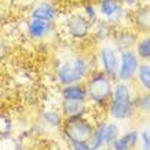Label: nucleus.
<instances>
[{"label": "nucleus", "instance_id": "nucleus-24", "mask_svg": "<svg viewBox=\"0 0 150 150\" xmlns=\"http://www.w3.org/2000/svg\"><path fill=\"white\" fill-rule=\"evenodd\" d=\"M11 130H12V122L10 119V116L0 112V139L10 137Z\"/></svg>", "mask_w": 150, "mask_h": 150}, {"label": "nucleus", "instance_id": "nucleus-23", "mask_svg": "<svg viewBox=\"0 0 150 150\" xmlns=\"http://www.w3.org/2000/svg\"><path fill=\"white\" fill-rule=\"evenodd\" d=\"M123 141L128 145L131 150H135L139 146V131L138 130H127L124 134L120 135Z\"/></svg>", "mask_w": 150, "mask_h": 150}, {"label": "nucleus", "instance_id": "nucleus-11", "mask_svg": "<svg viewBox=\"0 0 150 150\" xmlns=\"http://www.w3.org/2000/svg\"><path fill=\"white\" fill-rule=\"evenodd\" d=\"M138 40H139L138 33L135 32L130 25H126V26L116 28L113 36L111 38V42L120 53V52L134 49L137 42H138Z\"/></svg>", "mask_w": 150, "mask_h": 150}, {"label": "nucleus", "instance_id": "nucleus-21", "mask_svg": "<svg viewBox=\"0 0 150 150\" xmlns=\"http://www.w3.org/2000/svg\"><path fill=\"white\" fill-rule=\"evenodd\" d=\"M122 135L120 131V126L117 123L112 120V122H107V128H105V146L111 147L115 143V141Z\"/></svg>", "mask_w": 150, "mask_h": 150}, {"label": "nucleus", "instance_id": "nucleus-8", "mask_svg": "<svg viewBox=\"0 0 150 150\" xmlns=\"http://www.w3.org/2000/svg\"><path fill=\"white\" fill-rule=\"evenodd\" d=\"M29 18L57 23L62 18V10L55 0H34L29 10Z\"/></svg>", "mask_w": 150, "mask_h": 150}, {"label": "nucleus", "instance_id": "nucleus-28", "mask_svg": "<svg viewBox=\"0 0 150 150\" xmlns=\"http://www.w3.org/2000/svg\"><path fill=\"white\" fill-rule=\"evenodd\" d=\"M71 150H94L91 147L90 142H70Z\"/></svg>", "mask_w": 150, "mask_h": 150}, {"label": "nucleus", "instance_id": "nucleus-19", "mask_svg": "<svg viewBox=\"0 0 150 150\" xmlns=\"http://www.w3.org/2000/svg\"><path fill=\"white\" fill-rule=\"evenodd\" d=\"M141 62H150V34H142L134 48Z\"/></svg>", "mask_w": 150, "mask_h": 150}, {"label": "nucleus", "instance_id": "nucleus-29", "mask_svg": "<svg viewBox=\"0 0 150 150\" xmlns=\"http://www.w3.org/2000/svg\"><path fill=\"white\" fill-rule=\"evenodd\" d=\"M4 21H6V15H4V12H3V10L0 8V28L4 25Z\"/></svg>", "mask_w": 150, "mask_h": 150}, {"label": "nucleus", "instance_id": "nucleus-17", "mask_svg": "<svg viewBox=\"0 0 150 150\" xmlns=\"http://www.w3.org/2000/svg\"><path fill=\"white\" fill-rule=\"evenodd\" d=\"M134 82L142 91H150V62H141Z\"/></svg>", "mask_w": 150, "mask_h": 150}, {"label": "nucleus", "instance_id": "nucleus-16", "mask_svg": "<svg viewBox=\"0 0 150 150\" xmlns=\"http://www.w3.org/2000/svg\"><path fill=\"white\" fill-rule=\"evenodd\" d=\"M40 119L42 124L51 128H56V130H60L64 122L63 115L60 113L59 109H42L40 113Z\"/></svg>", "mask_w": 150, "mask_h": 150}, {"label": "nucleus", "instance_id": "nucleus-6", "mask_svg": "<svg viewBox=\"0 0 150 150\" xmlns=\"http://www.w3.org/2000/svg\"><path fill=\"white\" fill-rule=\"evenodd\" d=\"M94 59L97 68L105 72L109 78L116 81L119 68V51L112 45L111 41L97 44Z\"/></svg>", "mask_w": 150, "mask_h": 150}, {"label": "nucleus", "instance_id": "nucleus-20", "mask_svg": "<svg viewBox=\"0 0 150 150\" xmlns=\"http://www.w3.org/2000/svg\"><path fill=\"white\" fill-rule=\"evenodd\" d=\"M78 8L82 11V14L86 16L87 19L90 21L91 23H94V22H97V21L100 19L96 0H86V1H83V3L81 4Z\"/></svg>", "mask_w": 150, "mask_h": 150}, {"label": "nucleus", "instance_id": "nucleus-10", "mask_svg": "<svg viewBox=\"0 0 150 150\" xmlns=\"http://www.w3.org/2000/svg\"><path fill=\"white\" fill-rule=\"evenodd\" d=\"M55 29L56 23L29 18L26 21V25H25V34L30 41L41 42V41H45V40L49 38L53 34Z\"/></svg>", "mask_w": 150, "mask_h": 150}, {"label": "nucleus", "instance_id": "nucleus-26", "mask_svg": "<svg viewBox=\"0 0 150 150\" xmlns=\"http://www.w3.org/2000/svg\"><path fill=\"white\" fill-rule=\"evenodd\" d=\"M8 55H10V45L6 40L0 37V62L7 59Z\"/></svg>", "mask_w": 150, "mask_h": 150}, {"label": "nucleus", "instance_id": "nucleus-5", "mask_svg": "<svg viewBox=\"0 0 150 150\" xmlns=\"http://www.w3.org/2000/svg\"><path fill=\"white\" fill-rule=\"evenodd\" d=\"M96 123L90 116L74 119H64L63 126L60 128L62 134L67 142H89L94 131Z\"/></svg>", "mask_w": 150, "mask_h": 150}, {"label": "nucleus", "instance_id": "nucleus-31", "mask_svg": "<svg viewBox=\"0 0 150 150\" xmlns=\"http://www.w3.org/2000/svg\"><path fill=\"white\" fill-rule=\"evenodd\" d=\"M100 150H112L111 147H108V146H105V147H103V149H100Z\"/></svg>", "mask_w": 150, "mask_h": 150}, {"label": "nucleus", "instance_id": "nucleus-7", "mask_svg": "<svg viewBox=\"0 0 150 150\" xmlns=\"http://www.w3.org/2000/svg\"><path fill=\"white\" fill-rule=\"evenodd\" d=\"M100 19L108 21L116 28L126 26L130 18V11L123 6L122 0H96Z\"/></svg>", "mask_w": 150, "mask_h": 150}, {"label": "nucleus", "instance_id": "nucleus-18", "mask_svg": "<svg viewBox=\"0 0 150 150\" xmlns=\"http://www.w3.org/2000/svg\"><path fill=\"white\" fill-rule=\"evenodd\" d=\"M105 128H107V122L105 120H100L96 123L94 131L90 138V145L94 150H100L105 147Z\"/></svg>", "mask_w": 150, "mask_h": 150}, {"label": "nucleus", "instance_id": "nucleus-1", "mask_svg": "<svg viewBox=\"0 0 150 150\" xmlns=\"http://www.w3.org/2000/svg\"><path fill=\"white\" fill-rule=\"evenodd\" d=\"M97 68L94 56L72 53L60 60L55 67V78L60 86L85 83L91 71Z\"/></svg>", "mask_w": 150, "mask_h": 150}, {"label": "nucleus", "instance_id": "nucleus-9", "mask_svg": "<svg viewBox=\"0 0 150 150\" xmlns=\"http://www.w3.org/2000/svg\"><path fill=\"white\" fill-rule=\"evenodd\" d=\"M139 63H141V59L135 53L134 49L120 52L119 53V68L116 81L132 83L135 79V75H137V71H138Z\"/></svg>", "mask_w": 150, "mask_h": 150}, {"label": "nucleus", "instance_id": "nucleus-4", "mask_svg": "<svg viewBox=\"0 0 150 150\" xmlns=\"http://www.w3.org/2000/svg\"><path fill=\"white\" fill-rule=\"evenodd\" d=\"M60 26L64 36L72 42H85L91 38L93 23L83 15L79 8L67 12L62 18Z\"/></svg>", "mask_w": 150, "mask_h": 150}, {"label": "nucleus", "instance_id": "nucleus-13", "mask_svg": "<svg viewBox=\"0 0 150 150\" xmlns=\"http://www.w3.org/2000/svg\"><path fill=\"white\" fill-rule=\"evenodd\" d=\"M93 108L89 103L83 101H71V100H60L59 111L64 119H74L90 116V111Z\"/></svg>", "mask_w": 150, "mask_h": 150}, {"label": "nucleus", "instance_id": "nucleus-12", "mask_svg": "<svg viewBox=\"0 0 150 150\" xmlns=\"http://www.w3.org/2000/svg\"><path fill=\"white\" fill-rule=\"evenodd\" d=\"M128 25L139 36L150 34V1H145L141 7L130 12Z\"/></svg>", "mask_w": 150, "mask_h": 150}, {"label": "nucleus", "instance_id": "nucleus-25", "mask_svg": "<svg viewBox=\"0 0 150 150\" xmlns=\"http://www.w3.org/2000/svg\"><path fill=\"white\" fill-rule=\"evenodd\" d=\"M139 146L141 150H150V130H142L139 132Z\"/></svg>", "mask_w": 150, "mask_h": 150}, {"label": "nucleus", "instance_id": "nucleus-3", "mask_svg": "<svg viewBox=\"0 0 150 150\" xmlns=\"http://www.w3.org/2000/svg\"><path fill=\"white\" fill-rule=\"evenodd\" d=\"M115 82L116 81L109 78L100 68H94L91 71V74L85 81V85L87 90V103L93 109L107 111L113 93Z\"/></svg>", "mask_w": 150, "mask_h": 150}, {"label": "nucleus", "instance_id": "nucleus-27", "mask_svg": "<svg viewBox=\"0 0 150 150\" xmlns=\"http://www.w3.org/2000/svg\"><path fill=\"white\" fill-rule=\"evenodd\" d=\"M122 3H123V6L131 12V11H134L135 8L141 7V6L145 3V0H122Z\"/></svg>", "mask_w": 150, "mask_h": 150}, {"label": "nucleus", "instance_id": "nucleus-2", "mask_svg": "<svg viewBox=\"0 0 150 150\" xmlns=\"http://www.w3.org/2000/svg\"><path fill=\"white\" fill-rule=\"evenodd\" d=\"M137 94L132 83L116 81L113 86L111 101L108 104L107 113L115 122H126L135 116L137 109Z\"/></svg>", "mask_w": 150, "mask_h": 150}, {"label": "nucleus", "instance_id": "nucleus-22", "mask_svg": "<svg viewBox=\"0 0 150 150\" xmlns=\"http://www.w3.org/2000/svg\"><path fill=\"white\" fill-rule=\"evenodd\" d=\"M137 109L142 113H150V91L137 94Z\"/></svg>", "mask_w": 150, "mask_h": 150}, {"label": "nucleus", "instance_id": "nucleus-14", "mask_svg": "<svg viewBox=\"0 0 150 150\" xmlns=\"http://www.w3.org/2000/svg\"><path fill=\"white\" fill-rule=\"evenodd\" d=\"M116 26L108 21L98 19L97 22L93 23V30H91V40L96 41L97 44L101 42H107L111 41L112 36H113Z\"/></svg>", "mask_w": 150, "mask_h": 150}, {"label": "nucleus", "instance_id": "nucleus-15", "mask_svg": "<svg viewBox=\"0 0 150 150\" xmlns=\"http://www.w3.org/2000/svg\"><path fill=\"white\" fill-rule=\"evenodd\" d=\"M60 98L87 103V90L85 83H72L60 86Z\"/></svg>", "mask_w": 150, "mask_h": 150}, {"label": "nucleus", "instance_id": "nucleus-30", "mask_svg": "<svg viewBox=\"0 0 150 150\" xmlns=\"http://www.w3.org/2000/svg\"><path fill=\"white\" fill-rule=\"evenodd\" d=\"M67 1H70V3H72V4H78V6H81V4H82L83 1H86V0H67Z\"/></svg>", "mask_w": 150, "mask_h": 150}]
</instances>
